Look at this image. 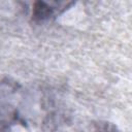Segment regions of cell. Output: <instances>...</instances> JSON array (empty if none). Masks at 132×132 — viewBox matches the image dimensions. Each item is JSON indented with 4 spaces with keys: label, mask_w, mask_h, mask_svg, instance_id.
Returning a JSON list of instances; mask_svg holds the SVG:
<instances>
[{
    "label": "cell",
    "mask_w": 132,
    "mask_h": 132,
    "mask_svg": "<svg viewBox=\"0 0 132 132\" xmlns=\"http://www.w3.org/2000/svg\"><path fill=\"white\" fill-rule=\"evenodd\" d=\"M7 81L0 79V128L7 127L16 121L18 107L13 105V92Z\"/></svg>",
    "instance_id": "obj_1"
},
{
    "label": "cell",
    "mask_w": 132,
    "mask_h": 132,
    "mask_svg": "<svg viewBox=\"0 0 132 132\" xmlns=\"http://www.w3.org/2000/svg\"><path fill=\"white\" fill-rule=\"evenodd\" d=\"M96 132H118L113 127H109L107 125H103L97 129Z\"/></svg>",
    "instance_id": "obj_2"
}]
</instances>
